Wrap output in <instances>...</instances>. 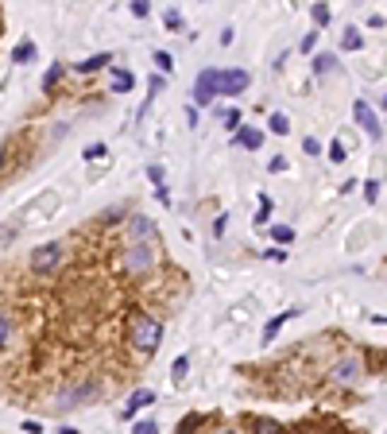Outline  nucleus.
<instances>
[{
    "instance_id": "1",
    "label": "nucleus",
    "mask_w": 387,
    "mask_h": 434,
    "mask_svg": "<svg viewBox=\"0 0 387 434\" xmlns=\"http://www.w3.org/2000/svg\"><path fill=\"white\" fill-rule=\"evenodd\" d=\"M120 206L81 221L62 236V264L31 275L23 260L0 264V314L8 349L0 353V392L51 384L54 411H78L117 384H136L147 361L132 349V326L144 314L171 318L190 295V275L171 260L151 275L125 264L128 241L109 249Z\"/></svg>"
},
{
    "instance_id": "2",
    "label": "nucleus",
    "mask_w": 387,
    "mask_h": 434,
    "mask_svg": "<svg viewBox=\"0 0 387 434\" xmlns=\"http://www.w3.org/2000/svg\"><path fill=\"white\" fill-rule=\"evenodd\" d=\"M325 376L337 384V388H349V384H357L360 376H364V361H360V357H341L337 365H329Z\"/></svg>"
},
{
    "instance_id": "3",
    "label": "nucleus",
    "mask_w": 387,
    "mask_h": 434,
    "mask_svg": "<svg viewBox=\"0 0 387 434\" xmlns=\"http://www.w3.org/2000/svg\"><path fill=\"white\" fill-rule=\"evenodd\" d=\"M248 70H217V78H213V89H217V97H236L248 89Z\"/></svg>"
},
{
    "instance_id": "4",
    "label": "nucleus",
    "mask_w": 387,
    "mask_h": 434,
    "mask_svg": "<svg viewBox=\"0 0 387 434\" xmlns=\"http://www.w3.org/2000/svg\"><path fill=\"white\" fill-rule=\"evenodd\" d=\"M352 117H357V125L364 128V132L372 136V140H383L380 117H376V113H372V105H368V101H357V105H352Z\"/></svg>"
},
{
    "instance_id": "5",
    "label": "nucleus",
    "mask_w": 387,
    "mask_h": 434,
    "mask_svg": "<svg viewBox=\"0 0 387 434\" xmlns=\"http://www.w3.org/2000/svg\"><path fill=\"white\" fill-rule=\"evenodd\" d=\"M147 404H155V392H151V388H136V392L125 399V407H120V419L132 423V419H136V411H139V407H147Z\"/></svg>"
},
{
    "instance_id": "6",
    "label": "nucleus",
    "mask_w": 387,
    "mask_h": 434,
    "mask_svg": "<svg viewBox=\"0 0 387 434\" xmlns=\"http://www.w3.org/2000/svg\"><path fill=\"white\" fill-rule=\"evenodd\" d=\"M244 427H248V434H291L279 419H267V415H248Z\"/></svg>"
},
{
    "instance_id": "7",
    "label": "nucleus",
    "mask_w": 387,
    "mask_h": 434,
    "mask_svg": "<svg viewBox=\"0 0 387 434\" xmlns=\"http://www.w3.org/2000/svg\"><path fill=\"white\" fill-rule=\"evenodd\" d=\"M213 78H217V70H202V78H197V86H194V101L197 105H213V97H217Z\"/></svg>"
},
{
    "instance_id": "8",
    "label": "nucleus",
    "mask_w": 387,
    "mask_h": 434,
    "mask_svg": "<svg viewBox=\"0 0 387 434\" xmlns=\"http://www.w3.org/2000/svg\"><path fill=\"white\" fill-rule=\"evenodd\" d=\"M260 144H263V132H260V128H241V132H236V147H248V152H256Z\"/></svg>"
},
{
    "instance_id": "9",
    "label": "nucleus",
    "mask_w": 387,
    "mask_h": 434,
    "mask_svg": "<svg viewBox=\"0 0 387 434\" xmlns=\"http://www.w3.org/2000/svg\"><path fill=\"white\" fill-rule=\"evenodd\" d=\"M132 81H136V78H132L125 67H112V93H128Z\"/></svg>"
},
{
    "instance_id": "10",
    "label": "nucleus",
    "mask_w": 387,
    "mask_h": 434,
    "mask_svg": "<svg viewBox=\"0 0 387 434\" xmlns=\"http://www.w3.org/2000/svg\"><path fill=\"white\" fill-rule=\"evenodd\" d=\"M294 314H299V310H291V314H279V318H271V322L263 326V346H271V341H275V333L283 330V322H287V318H294Z\"/></svg>"
},
{
    "instance_id": "11",
    "label": "nucleus",
    "mask_w": 387,
    "mask_h": 434,
    "mask_svg": "<svg viewBox=\"0 0 387 434\" xmlns=\"http://www.w3.org/2000/svg\"><path fill=\"white\" fill-rule=\"evenodd\" d=\"M105 62H112V55H93V59L78 62V67H74V70H78V74H93V70H101Z\"/></svg>"
},
{
    "instance_id": "12",
    "label": "nucleus",
    "mask_w": 387,
    "mask_h": 434,
    "mask_svg": "<svg viewBox=\"0 0 387 434\" xmlns=\"http://www.w3.org/2000/svg\"><path fill=\"white\" fill-rule=\"evenodd\" d=\"M337 70V55H318L314 59V74L318 78H325V74H333Z\"/></svg>"
},
{
    "instance_id": "13",
    "label": "nucleus",
    "mask_w": 387,
    "mask_h": 434,
    "mask_svg": "<svg viewBox=\"0 0 387 434\" xmlns=\"http://www.w3.org/2000/svg\"><path fill=\"white\" fill-rule=\"evenodd\" d=\"M341 47H345V51H360V47H364V35H360L357 28H345V39H341Z\"/></svg>"
},
{
    "instance_id": "14",
    "label": "nucleus",
    "mask_w": 387,
    "mask_h": 434,
    "mask_svg": "<svg viewBox=\"0 0 387 434\" xmlns=\"http://www.w3.org/2000/svg\"><path fill=\"white\" fill-rule=\"evenodd\" d=\"M267 128H271V132H275V136H287V132H291V120H287L283 113H271Z\"/></svg>"
},
{
    "instance_id": "15",
    "label": "nucleus",
    "mask_w": 387,
    "mask_h": 434,
    "mask_svg": "<svg viewBox=\"0 0 387 434\" xmlns=\"http://www.w3.org/2000/svg\"><path fill=\"white\" fill-rule=\"evenodd\" d=\"M12 59H16V62H28V59H35V43H31V39H23V43L12 51Z\"/></svg>"
},
{
    "instance_id": "16",
    "label": "nucleus",
    "mask_w": 387,
    "mask_h": 434,
    "mask_svg": "<svg viewBox=\"0 0 387 434\" xmlns=\"http://www.w3.org/2000/svg\"><path fill=\"white\" fill-rule=\"evenodd\" d=\"M171 372H175V384H183V380H186V372H190V357H175Z\"/></svg>"
},
{
    "instance_id": "17",
    "label": "nucleus",
    "mask_w": 387,
    "mask_h": 434,
    "mask_svg": "<svg viewBox=\"0 0 387 434\" xmlns=\"http://www.w3.org/2000/svg\"><path fill=\"white\" fill-rule=\"evenodd\" d=\"M271 236H275V244H291V241H294V229H287V225H271Z\"/></svg>"
},
{
    "instance_id": "18",
    "label": "nucleus",
    "mask_w": 387,
    "mask_h": 434,
    "mask_svg": "<svg viewBox=\"0 0 387 434\" xmlns=\"http://www.w3.org/2000/svg\"><path fill=\"white\" fill-rule=\"evenodd\" d=\"M310 12H314V23H318V28H325V23H329V8H325V4H314Z\"/></svg>"
},
{
    "instance_id": "19",
    "label": "nucleus",
    "mask_w": 387,
    "mask_h": 434,
    "mask_svg": "<svg viewBox=\"0 0 387 434\" xmlns=\"http://www.w3.org/2000/svg\"><path fill=\"white\" fill-rule=\"evenodd\" d=\"M59 78H62V62H59V67H51V74L43 78V89H47V93L54 89V81H59Z\"/></svg>"
},
{
    "instance_id": "20",
    "label": "nucleus",
    "mask_w": 387,
    "mask_h": 434,
    "mask_svg": "<svg viewBox=\"0 0 387 434\" xmlns=\"http://www.w3.org/2000/svg\"><path fill=\"white\" fill-rule=\"evenodd\" d=\"M329 159H333V163H345V144H341V140L329 144Z\"/></svg>"
},
{
    "instance_id": "21",
    "label": "nucleus",
    "mask_w": 387,
    "mask_h": 434,
    "mask_svg": "<svg viewBox=\"0 0 387 434\" xmlns=\"http://www.w3.org/2000/svg\"><path fill=\"white\" fill-rule=\"evenodd\" d=\"M364 198H368V202L380 198V183H376V178H368V183H364Z\"/></svg>"
},
{
    "instance_id": "22",
    "label": "nucleus",
    "mask_w": 387,
    "mask_h": 434,
    "mask_svg": "<svg viewBox=\"0 0 387 434\" xmlns=\"http://www.w3.org/2000/svg\"><path fill=\"white\" fill-rule=\"evenodd\" d=\"M132 434H159V427H155V419H144V423H136Z\"/></svg>"
},
{
    "instance_id": "23",
    "label": "nucleus",
    "mask_w": 387,
    "mask_h": 434,
    "mask_svg": "<svg viewBox=\"0 0 387 434\" xmlns=\"http://www.w3.org/2000/svg\"><path fill=\"white\" fill-rule=\"evenodd\" d=\"M221 120H225V128H236V125H241V113H236V109H225V113H221Z\"/></svg>"
},
{
    "instance_id": "24",
    "label": "nucleus",
    "mask_w": 387,
    "mask_h": 434,
    "mask_svg": "<svg viewBox=\"0 0 387 434\" xmlns=\"http://www.w3.org/2000/svg\"><path fill=\"white\" fill-rule=\"evenodd\" d=\"M302 152H306V155H322V144H318L314 136H306V140H302Z\"/></svg>"
},
{
    "instance_id": "25",
    "label": "nucleus",
    "mask_w": 387,
    "mask_h": 434,
    "mask_svg": "<svg viewBox=\"0 0 387 434\" xmlns=\"http://www.w3.org/2000/svg\"><path fill=\"white\" fill-rule=\"evenodd\" d=\"M299 47L310 55V51H314V47H318V31H310V35H302V43H299Z\"/></svg>"
},
{
    "instance_id": "26",
    "label": "nucleus",
    "mask_w": 387,
    "mask_h": 434,
    "mask_svg": "<svg viewBox=\"0 0 387 434\" xmlns=\"http://www.w3.org/2000/svg\"><path fill=\"white\" fill-rule=\"evenodd\" d=\"M147 12H151V4H147V0H136V4H132V16H139V20H144Z\"/></svg>"
},
{
    "instance_id": "27",
    "label": "nucleus",
    "mask_w": 387,
    "mask_h": 434,
    "mask_svg": "<svg viewBox=\"0 0 387 434\" xmlns=\"http://www.w3.org/2000/svg\"><path fill=\"white\" fill-rule=\"evenodd\" d=\"M163 86H167V81H163L159 74H151V81H147V89H151V97H155V93H163Z\"/></svg>"
},
{
    "instance_id": "28",
    "label": "nucleus",
    "mask_w": 387,
    "mask_h": 434,
    "mask_svg": "<svg viewBox=\"0 0 387 434\" xmlns=\"http://www.w3.org/2000/svg\"><path fill=\"white\" fill-rule=\"evenodd\" d=\"M163 23H167V28H183V16H178V12H167V16H163Z\"/></svg>"
},
{
    "instance_id": "29",
    "label": "nucleus",
    "mask_w": 387,
    "mask_h": 434,
    "mask_svg": "<svg viewBox=\"0 0 387 434\" xmlns=\"http://www.w3.org/2000/svg\"><path fill=\"white\" fill-rule=\"evenodd\" d=\"M147 178H151V183H163V167H155V163H151V167H147Z\"/></svg>"
},
{
    "instance_id": "30",
    "label": "nucleus",
    "mask_w": 387,
    "mask_h": 434,
    "mask_svg": "<svg viewBox=\"0 0 387 434\" xmlns=\"http://www.w3.org/2000/svg\"><path fill=\"white\" fill-rule=\"evenodd\" d=\"M155 62H159V70H171V55H167V51L155 55Z\"/></svg>"
},
{
    "instance_id": "31",
    "label": "nucleus",
    "mask_w": 387,
    "mask_h": 434,
    "mask_svg": "<svg viewBox=\"0 0 387 434\" xmlns=\"http://www.w3.org/2000/svg\"><path fill=\"white\" fill-rule=\"evenodd\" d=\"M23 430H28V434H39V430H43V423H35V419H23Z\"/></svg>"
},
{
    "instance_id": "32",
    "label": "nucleus",
    "mask_w": 387,
    "mask_h": 434,
    "mask_svg": "<svg viewBox=\"0 0 387 434\" xmlns=\"http://www.w3.org/2000/svg\"><path fill=\"white\" fill-rule=\"evenodd\" d=\"M225 221H229V217H225V214H221V217H217V221H213V236H221V233H225Z\"/></svg>"
},
{
    "instance_id": "33",
    "label": "nucleus",
    "mask_w": 387,
    "mask_h": 434,
    "mask_svg": "<svg viewBox=\"0 0 387 434\" xmlns=\"http://www.w3.org/2000/svg\"><path fill=\"white\" fill-rule=\"evenodd\" d=\"M93 155H105V144H93V147H86V159H93Z\"/></svg>"
},
{
    "instance_id": "34",
    "label": "nucleus",
    "mask_w": 387,
    "mask_h": 434,
    "mask_svg": "<svg viewBox=\"0 0 387 434\" xmlns=\"http://www.w3.org/2000/svg\"><path fill=\"white\" fill-rule=\"evenodd\" d=\"M213 434H241V430H233V427H221V430H213Z\"/></svg>"
}]
</instances>
